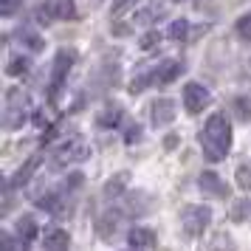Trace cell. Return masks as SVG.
<instances>
[{"mask_svg": "<svg viewBox=\"0 0 251 251\" xmlns=\"http://www.w3.org/2000/svg\"><path fill=\"white\" fill-rule=\"evenodd\" d=\"M201 150H203V158L212 164L226 158V152L231 150V125L226 113H212L206 119L201 130Z\"/></svg>", "mask_w": 251, "mask_h": 251, "instance_id": "1", "label": "cell"}, {"mask_svg": "<svg viewBox=\"0 0 251 251\" xmlns=\"http://www.w3.org/2000/svg\"><path fill=\"white\" fill-rule=\"evenodd\" d=\"M28 110H31V102L20 88H12L6 93V107H3V127L6 130H17V127L25 125L28 119Z\"/></svg>", "mask_w": 251, "mask_h": 251, "instance_id": "2", "label": "cell"}, {"mask_svg": "<svg viewBox=\"0 0 251 251\" xmlns=\"http://www.w3.org/2000/svg\"><path fill=\"white\" fill-rule=\"evenodd\" d=\"M74 59H76V54H74V51H68V48H62L57 57H54V68H51V82H48L51 99H57V96H59V91H62V85H65V79H68L71 68H74Z\"/></svg>", "mask_w": 251, "mask_h": 251, "instance_id": "3", "label": "cell"}, {"mask_svg": "<svg viewBox=\"0 0 251 251\" xmlns=\"http://www.w3.org/2000/svg\"><path fill=\"white\" fill-rule=\"evenodd\" d=\"M209 223H212V209H209V206L195 203V206H186L181 212V226H183V231L192 234V237L203 234Z\"/></svg>", "mask_w": 251, "mask_h": 251, "instance_id": "4", "label": "cell"}, {"mask_svg": "<svg viewBox=\"0 0 251 251\" xmlns=\"http://www.w3.org/2000/svg\"><path fill=\"white\" fill-rule=\"evenodd\" d=\"M209 104H212V93L206 91L201 82H186L183 85V107H186L189 116L203 113Z\"/></svg>", "mask_w": 251, "mask_h": 251, "instance_id": "5", "label": "cell"}, {"mask_svg": "<svg viewBox=\"0 0 251 251\" xmlns=\"http://www.w3.org/2000/svg\"><path fill=\"white\" fill-rule=\"evenodd\" d=\"M43 23H59V20H74L76 17V3L74 0H46L40 6Z\"/></svg>", "mask_w": 251, "mask_h": 251, "instance_id": "6", "label": "cell"}, {"mask_svg": "<svg viewBox=\"0 0 251 251\" xmlns=\"http://www.w3.org/2000/svg\"><path fill=\"white\" fill-rule=\"evenodd\" d=\"M183 74V65L175 59H161L155 65H150V85H170Z\"/></svg>", "mask_w": 251, "mask_h": 251, "instance_id": "7", "label": "cell"}, {"mask_svg": "<svg viewBox=\"0 0 251 251\" xmlns=\"http://www.w3.org/2000/svg\"><path fill=\"white\" fill-rule=\"evenodd\" d=\"M116 212H119V217H122V215H127V217H141V215H147V212H150L147 195H144V192H136V195H127V198H122Z\"/></svg>", "mask_w": 251, "mask_h": 251, "instance_id": "8", "label": "cell"}, {"mask_svg": "<svg viewBox=\"0 0 251 251\" xmlns=\"http://www.w3.org/2000/svg\"><path fill=\"white\" fill-rule=\"evenodd\" d=\"M88 155H91L88 144H85V141H79V138H71L68 144H62V147L57 150V164H74V161H85Z\"/></svg>", "mask_w": 251, "mask_h": 251, "instance_id": "9", "label": "cell"}, {"mask_svg": "<svg viewBox=\"0 0 251 251\" xmlns=\"http://www.w3.org/2000/svg\"><path fill=\"white\" fill-rule=\"evenodd\" d=\"M150 119L155 127H167L175 119V102L172 99H155L150 104Z\"/></svg>", "mask_w": 251, "mask_h": 251, "instance_id": "10", "label": "cell"}, {"mask_svg": "<svg viewBox=\"0 0 251 251\" xmlns=\"http://www.w3.org/2000/svg\"><path fill=\"white\" fill-rule=\"evenodd\" d=\"M198 186H201L206 195H215V198H228V186L220 181V175H215V172H203V175L198 178Z\"/></svg>", "mask_w": 251, "mask_h": 251, "instance_id": "11", "label": "cell"}, {"mask_svg": "<svg viewBox=\"0 0 251 251\" xmlns=\"http://www.w3.org/2000/svg\"><path fill=\"white\" fill-rule=\"evenodd\" d=\"M68 231L65 228H48L46 237H43V246H46V251H68Z\"/></svg>", "mask_w": 251, "mask_h": 251, "instance_id": "12", "label": "cell"}, {"mask_svg": "<svg viewBox=\"0 0 251 251\" xmlns=\"http://www.w3.org/2000/svg\"><path fill=\"white\" fill-rule=\"evenodd\" d=\"M127 243H130V246H133L136 251H141V249H152V246H155V234H152L150 228L136 226V228H130V234H127Z\"/></svg>", "mask_w": 251, "mask_h": 251, "instance_id": "13", "label": "cell"}, {"mask_svg": "<svg viewBox=\"0 0 251 251\" xmlns=\"http://www.w3.org/2000/svg\"><path fill=\"white\" fill-rule=\"evenodd\" d=\"M161 14H164V6L158 3H147V6H141L133 12V23H152V20H158Z\"/></svg>", "mask_w": 251, "mask_h": 251, "instance_id": "14", "label": "cell"}, {"mask_svg": "<svg viewBox=\"0 0 251 251\" xmlns=\"http://www.w3.org/2000/svg\"><path fill=\"white\" fill-rule=\"evenodd\" d=\"M116 228H119V212H110V215L99 217V223H96V231H99V234H102L104 240L113 237Z\"/></svg>", "mask_w": 251, "mask_h": 251, "instance_id": "15", "label": "cell"}, {"mask_svg": "<svg viewBox=\"0 0 251 251\" xmlns=\"http://www.w3.org/2000/svg\"><path fill=\"white\" fill-rule=\"evenodd\" d=\"M96 122H99L102 127H116L119 122H122V107H119V104H107L104 110H99Z\"/></svg>", "mask_w": 251, "mask_h": 251, "instance_id": "16", "label": "cell"}, {"mask_svg": "<svg viewBox=\"0 0 251 251\" xmlns=\"http://www.w3.org/2000/svg\"><path fill=\"white\" fill-rule=\"evenodd\" d=\"M37 234V223H34V217L31 215H25L17 220V237H20V243H31Z\"/></svg>", "mask_w": 251, "mask_h": 251, "instance_id": "17", "label": "cell"}, {"mask_svg": "<svg viewBox=\"0 0 251 251\" xmlns=\"http://www.w3.org/2000/svg\"><path fill=\"white\" fill-rule=\"evenodd\" d=\"M28 65H31V62H28L25 57H12V59H9V65H6V74H9V76L25 74V71H28Z\"/></svg>", "mask_w": 251, "mask_h": 251, "instance_id": "18", "label": "cell"}, {"mask_svg": "<svg viewBox=\"0 0 251 251\" xmlns=\"http://www.w3.org/2000/svg\"><path fill=\"white\" fill-rule=\"evenodd\" d=\"M234 113H237L240 122H251V96H249V99L243 96V99L234 102Z\"/></svg>", "mask_w": 251, "mask_h": 251, "instance_id": "19", "label": "cell"}, {"mask_svg": "<svg viewBox=\"0 0 251 251\" xmlns=\"http://www.w3.org/2000/svg\"><path fill=\"white\" fill-rule=\"evenodd\" d=\"M234 178H237V186H240V189H246V192H251V161H249V164H243V167H240Z\"/></svg>", "mask_w": 251, "mask_h": 251, "instance_id": "20", "label": "cell"}, {"mask_svg": "<svg viewBox=\"0 0 251 251\" xmlns=\"http://www.w3.org/2000/svg\"><path fill=\"white\" fill-rule=\"evenodd\" d=\"M125 183H127V175L122 172V175H116V181H110L107 186H104V195H107V198H119V192H122Z\"/></svg>", "mask_w": 251, "mask_h": 251, "instance_id": "21", "label": "cell"}, {"mask_svg": "<svg viewBox=\"0 0 251 251\" xmlns=\"http://www.w3.org/2000/svg\"><path fill=\"white\" fill-rule=\"evenodd\" d=\"M186 31H189V23H186V20H175V23H172V28H170V37L172 40H178V43H181V40H186Z\"/></svg>", "mask_w": 251, "mask_h": 251, "instance_id": "22", "label": "cell"}, {"mask_svg": "<svg viewBox=\"0 0 251 251\" xmlns=\"http://www.w3.org/2000/svg\"><path fill=\"white\" fill-rule=\"evenodd\" d=\"M237 34L251 43V14H243V17L237 20Z\"/></svg>", "mask_w": 251, "mask_h": 251, "instance_id": "23", "label": "cell"}, {"mask_svg": "<svg viewBox=\"0 0 251 251\" xmlns=\"http://www.w3.org/2000/svg\"><path fill=\"white\" fill-rule=\"evenodd\" d=\"M20 37L25 40V46L31 48V51H40V48H43V40H40V37H37L34 31H28V28H23V31H20Z\"/></svg>", "mask_w": 251, "mask_h": 251, "instance_id": "24", "label": "cell"}, {"mask_svg": "<svg viewBox=\"0 0 251 251\" xmlns=\"http://www.w3.org/2000/svg\"><path fill=\"white\" fill-rule=\"evenodd\" d=\"M161 43V34L158 31H150V34H144L141 37V48H144V51H150V48H155Z\"/></svg>", "mask_w": 251, "mask_h": 251, "instance_id": "25", "label": "cell"}, {"mask_svg": "<svg viewBox=\"0 0 251 251\" xmlns=\"http://www.w3.org/2000/svg\"><path fill=\"white\" fill-rule=\"evenodd\" d=\"M37 161H40V158H31V161H28V164H25V170H20V172H17V181H14V183H23V181H28V175H31V172H34V167H37Z\"/></svg>", "mask_w": 251, "mask_h": 251, "instance_id": "26", "label": "cell"}, {"mask_svg": "<svg viewBox=\"0 0 251 251\" xmlns=\"http://www.w3.org/2000/svg\"><path fill=\"white\" fill-rule=\"evenodd\" d=\"M0 249H3V251H17L12 234H0Z\"/></svg>", "mask_w": 251, "mask_h": 251, "instance_id": "27", "label": "cell"}, {"mask_svg": "<svg viewBox=\"0 0 251 251\" xmlns=\"http://www.w3.org/2000/svg\"><path fill=\"white\" fill-rule=\"evenodd\" d=\"M17 9V0H3V17H12Z\"/></svg>", "mask_w": 251, "mask_h": 251, "instance_id": "28", "label": "cell"}, {"mask_svg": "<svg viewBox=\"0 0 251 251\" xmlns=\"http://www.w3.org/2000/svg\"><path fill=\"white\" fill-rule=\"evenodd\" d=\"M138 138H141V127H138V125H133L130 130H127V141L133 144V141H138Z\"/></svg>", "mask_w": 251, "mask_h": 251, "instance_id": "29", "label": "cell"}, {"mask_svg": "<svg viewBox=\"0 0 251 251\" xmlns=\"http://www.w3.org/2000/svg\"><path fill=\"white\" fill-rule=\"evenodd\" d=\"M127 251H136V249H127Z\"/></svg>", "mask_w": 251, "mask_h": 251, "instance_id": "30", "label": "cell"}]
</instances>
